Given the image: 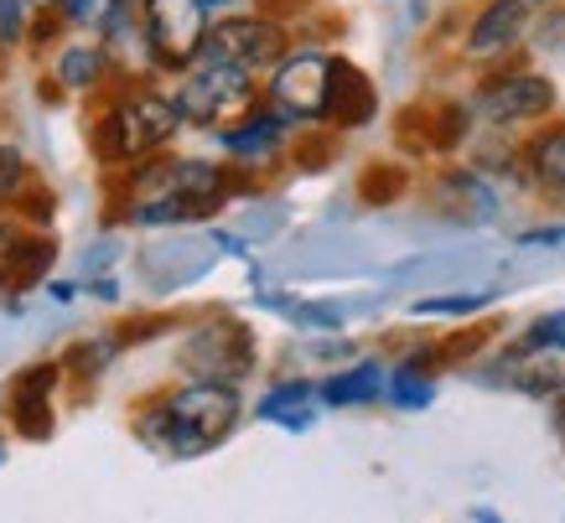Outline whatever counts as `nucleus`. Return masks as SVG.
Wrapping results in <instances>:
<instances>
[{
  "label": "nucleus",
  "mask_w": 565,
  "mask_h": 523,
  "mask_svg": "<svg viewBox=\"0 0 565 523\" xmlns=\"http://www.w3.org/2000/svg\"><path fill=\"white\" fill-rule=\"evenodd\" d=\"M57 363H32V369L17 373L11 384V420H17V436L26 440H47L52 436V388H57Z\"/></svg>",
  "instance_id": "nucleus-10"
},
{
  "label": "nucleus",
  "mask_w": 565,
  "mask_h": 523,
  "mask_svg": "<svg viewBox=\"0 0 565 523\" xmlns=\"http://www.w3.org/2000/svg\"><path fill=\"white\" fill-rule=\"evenodd\" d=\"M327 84H332V57L327 52H296L275 73V109L286 119H327Z\"/></svg>",
  "instance_id": "nucleus-8"
},
{
  "label": "nucleus",
  "mask_w": 565,
  "mask_h": 523,
  "mask_svg": "<svg viewBox=\"0 0 565 523\" xmlns=\"http://www.w3.org/2000/svg\"><path fill=\"white\" fill-rule=\"evenodd\" d=\"M146 42L167 68H188L192 57H203L207 0H146Z\"/></svg>",
  "instance_id": "nucleus-7"
},
{
  "label": "nucleus",
  "mask_w": 565,
  "mask_h": 523,
  "mask_svg": "<svg viewBox=\"0 0 565 523\" xmlns=\"http://www.w3.org/2000/svg\"><path fill=\"white\" fill-rule=\"evenodd\" d=\"M524 353H565V306L561 311H550V317H540L524 332V342H519Z\"/></svg>",
  "instance_id": "nucleus-20"
},
{
  "label": "nucleus",
  "mask_w": 565,
  "mask_h": 523,
  "mask_svg": "<svg viewBox=\"0 0 565 523\" xmlns=\"http://www.w3.org/2000/svg\"><path fill=\"white\" fill-rule=\"evenodd\" d=\"M493 301V290H467V296H436V301H415V317H472Z\"/></svg>",
  "instance_id": "nucleus-21"
},
{
  "label": "nucleus",
  "mask_w": 565,
  "mask_h": 523,
  "mask_svg": "<svg viewBox=\"0 0 565 523\" xmlns=\"http://www.w3.org/2000/svg\"><path fill=\"white\" fill-rule=\"evenodd\" d=\"M280 130H286V115L275 109V115H255L244 125H234V130H218V136L234 156H270L280 146Z\"/></svg>",
  "instance_id": "nucleus-16"
},
{
  "label": "nucleus",
  "mask_w": 565,
  "mask_h": 523,
  "mask_svg": "<svg viewBox=\"0 0 565 523\" xmlns=\"http://www.w3.org/2000/svg\"><path fill=\"white\" fill-rule=\"evenodd\" d=\"M530 171L545 192L565 198V130H545V136L534 140L530 146Z\"/></svg>",
  "instance_id": "nucleus-17"
},
{
  "label": "nucleus",
  "mask_w": 565,
  "mask_h": 523,
  "mask_svg": "<svg viewBox=\"0 0 565 523\" xmlns=\"http://www.w3.org/2000/svg\"><path fill=\"white\" fill-rule=\"evenodd\" d=\"M0 461H6V446H0Z\"/></svg>",
  "instance_id": "nucleus-30"
},
{
  "label": "nucleus",
  "mask_w": 565,
  "mask_h": 523,
  "mask_svg": "<svg viewBox=\"0 0 565 523\" xmlns=\"http://www.w3.org/2000/svg\"><path fill=\"white\" fill-rule=\"evenodd\" d=\"M255 369V338L239 321H213L182 342V373L188 378H213V384H239Z\"/></svg>",
  "instance_id": "nucleus-6"
},
{
  "label": "nucleus",
  "mask_w": 565,
  "mask_h": 523,
  "mask_svg": "<svg viewBox=\"0 0 565 523\" xmlns=\"http://www.w3.org/2000/svg\"><path fill=\"white\" fill-rule=\"evenodd\" d=\"M524 32H530V0H488L482 17L472 21V32H467V52L493 57V52L514 47Z\"/></svg>",
  "instance_id": "nucleus-11"
},
{
  "label": "nucleus",
  "mask_w": 565,
  "mask_h": 523,
  "mask_svg": "<svg viewBox=\"0 0 565 523\" xmlns=\"http://www.w3.org/2000/svg\"><path fill=\"white\" fill-rule=\"evenodd\" d=\"M21 26H26V0H0V36L17 42Z\"/></svg>",
  "instance_id": "nucleus-25"
},
{
  "label": "nucleus",
  "mask_w": 565,
  "mask_h": 523,
  "mask_svg": "<svg viewBox=\"0 0 565 523\" xmlns=\"http://www.w3.org/2000/svg\"><path fill=\"white\" fill-rule=\"evenodd\" d=\"M234 425H239V388L213 384V378H198V384L156 399L151 409H140V440L172 461L207 456L234 436Z\"/></svg>",
  "instance_id": "nucleus-1"
},
{
  "label": "nucleus",
  "mask_w": 565,
  "mask_h": 523,
  "mask_svg": "<svg viewBox=\"0 0 565 523\" xmlns=\"http://www.w3.org/2000/svg\"><path fill=\"white\" fill-rule=\"evenodd\" d=\"M177 125H182L177 99L156 94V88H130V94L99 119L94 146H99L104 161H140V156L161 151V146L177 136Z\"/></svg>",
  "instance_id": "nucleus-3"
},
{
  "label": "nucleus",
  "mask_w": 565,
  "mask_h": 523,
  "mask_svg": "<svg viewBox=\"0 0 565 523\" xmlns=\"http://www.w3.org/2000/svg\"><path fill=\"white\" fill-rule=\"evenodd\" d=\"M26 182H32V167H26V156H21L17 146H0V207L17 203L21 192H26Z\"/></svg>",
  "instance_id": "nucleus-22"
},
{
  "label": "nucleus",
  "mask_w": 565,
  "mask_h": 523,
  "mask_svg": "<svg viewBox=\"0 0 565 523\" xmlns=\"http://www.w3.org/2000/svg\"><path fill=\"white\" fill-rule=\"evenodd\" d=\"M327 119L332 125H369L374 119V88L353 63L332 57V84H327Z\"/></svg>",
  "instance_id": "nucleus-13"
},
{
  "label": "nucleus",
  "mask_w": 565,
  "mask_h": 523,
  "mask_svg": "<svg viewBox=\"0 0 565 523\" xmlns=\"http://www.w3.org/2000/svg\"><path fill=\"white\" fill-rule=\"evenodd\" d=\"M555 430H561V440H565V399L555 405Z\"/></svg>",
  "instance_id": "nucleus-29"
},
{
  "label": "nucleus",
  "mask_w": 565,
  "mask_h": 523,
  "mask_svg": "<svg viewBox=\"0 0 565 523\" xmlns=\"http://www.w3.org/2000/svg\"><path fill=\"white\" fill-rule=\"evenodd\" d=\"M399 192H405V171L369 167V177H363V203H384V198H399Z\"/></svg>",
  "instance_id": "nucleus-23"
},
{
  "label": "nucleus",
  "mask_w": 565,
  "mask_h": 523,
  "mask_svg": "<svg viewBox=\"0 0 565 523\" xmlns=\"http://www.w3.org/2000/svg\"><path fill=\"white\" fill-rule=\"evenodd\" d=\"M540 42H565V21H550V26H540Z\"/></svg>",
  "instance_id": "nucleus-28"
},
{
  "label": "nucleus",
  "mask_w": 565,
  "mask_h": 523,
  "mask_svg": "<svg viewBox=\"0 0 565 523\" xmlns=\"http://www.w3.org/2000/svg\"><path fill=\"white\" fill-rule=\"evenodd\" d=\"M47 265H52V244L26 238L17 223H0V290L32 286Z\"/></svg>",
  "instance_id": "nucleus-12"
},
{
  "label": "nucleus",
  "mask_w": 565,
  "mask_h": 523,
  "mask_svg": "<svg viewBox=\"0 0 565 523\" xmlns=\"http://www.w3.org/2000/svg\"><path fill=\"white\" fill-rule=\"evenodd\" d=\"M524 394H565V373L561 369H534V373H524Z\"/></svg>",
  "instance_id": "nucleus-24"
},
{
  "label": "nucleus",
  "mask_w": 565,
  "mask_h": 523,
  "mask_svg": "<svg viewBox=\"0 0 565 523\" xmlns=\"http://www.w3.org/2000/svg\"><path fill=\"white\" fill-rule=\"evenodd\" d=\"M530 6H545V0H530Z\"/></svg>",
  "instance_id": "nucleus-32"
},
{
  "label": "nucleus",
  "mask_w": 565,
  "mask_h": 523,
  "mask_svg": "<svg viewBox=\"0 0 565 523\" xmlns=\"http://www.w3.org/2000/svg\"><path fill=\"white\" fill-rule=\"evenodd\" d=\"M57 78L63 88H94L104 78V47H68L57 57Z\"/></svg>",
  "instance_id": "nucleus-19"
},
{
  "label": "nucleus",
  "mask_w": 565,
  "mask_h": 523,
  "mask_svg": "<svg viewBox=\"0 0 565 523\" xmlns=\"http://www.w3.org/2000/svg\"><path fill=\"white\" fill-rule=\"evenodd\" d=\"M223 203V171L207 161H161L136 177V223H182L203 218Z\"/></svg>",
  "instance_id": "nucleus-2"
},
{
  "label": "nucleus",
  "mask_w": 565,
  "mask_h": 523,
  "mask_svg": "<svg viewBox=\"0 0 565 523\" xmlns=\"http://www.w3.org/2000/svg\"><path fill=\"white\" fill-rule=\"evenodd\" d=\"M379 394H390V373L379 369V363H353V369L332 373L322 384V405L353 409V405H374Z\"/></svg>",
  "instance_id": "nucleus-14"
},
{
  "label": "nucleus",
  "mask_w": 565,
  "mask_h": 523,
  "mask_svg": "<svg viewBox=\"0 0 565 523\" xmlns=\"http://www.w3.org/2000/svg\"><path fill=\"white\" fill-rule=\"evenodd\" d=\"M482 115L493 125H524V119H545L555 109V84L540 73H514L482 88Z\"/></svg>",
  "instance_id": "nucleus-9"
},
{
  "label": "nucleus",
  "mask_w": 565,
  "mask_h": 523,
  "mask_svg": "<svg viewBox=\"0 0 565 523\" xmlns=\"http://www.w3.org/2000/svg\"><path fill=\"white\" fill-rule=\"evenodd\" d=\"M249 78L255 73L234 68V63H218V57H203V68L192 73V78H182V88H177V115H182V125H228L234 115H244L249 104H255V88H249Z\"/></svg>",
  "instance_id": "nucleus-4"
},
{
  "label": "nucleus",
  "mask_w": 565,
  "mask_h": 523,
  "mask_svg": "<svg viewBox=\"0 0 565 523\" xmlns=\"http://www.w3.org/2000/svg\"><path fill=\"white\" fill-rule=\"evenodd\" d=\"M322 388L311 384H275L265 399H259V420L270 425H286V430H311V420H317V399Z\"/></svg>",
  "instance_id": "nucleus-15"
},
{
  "label": "nucleus",
  "mask_w": 565,
  "mask_h": 523,
  "mask_svg": "<svg viewBox=\"0 0 565 523\" xmlns=\"http://www.w3.org/2000/svg\"><path fill=\"white\" fill-rule=\"evenodd\" d=\"M430 399H436V384L426 378L420 357H411V363H399V369L390 373V405H399V409H426Z\"/></svg>",
  "instance_id": "nucleus-18"
},
{
  "label": "nucleus",
  "mask_w": 565,
  "mask_h": 523,
  "mask_svg": "<svg viewBox=\"0 0 565 523\" xmlns=\"http://www.w3.org/2000/svg\"><path fill=\"white\" fill-rule=\"evenodd\" d=\"M286 32L265 17H228L218 26H207V42H203V57H218V63H234L244 73H265V68H280L286 63Z\"/></svg>",
  "instance_id": "nucleus-5"
},
{
  "label": "nucleus",
  "mask_w": 565,
  "mask_h": 523,
  "mask_svg": "<svg viewBox=\"0 0 565 523\" xmlns=\"http://www.w3.org/2000/svg\"><path fill=\"white\" fill-rule=\"evenodd\" d=\"M519 244H524V249H540V244H545V249H561V244H565V223H555V228H530Z\"/></svg>",
  "instance_id": "nucleus-26"
},
{
  "label": "nucleus",
  "mask_w": 565,
  "mask_h": 523,
  "mask_svg": "<svg viewBox=\"0 0 565 523\" xmlns=\"http://www.w3.org/2000/svg\"><path fill=\"white\" fill-rule=\"evenodd\" d=\"M207 6H223V0H207Z\"/></svg>",
  "instance_id": "nucleus-31"
},
{
  "label": "nucleus",
  "mask_w": 565,
  "mask_h": 523,
  "mask_svg": "<svg viewBox=\"0 0 565 523\" xmlns=\"http://www.w3.org/2000/svg\"><path fill=\"white\" fill-rule=\"evenodd\" d=\"M99 6H104V0H68V17L73 21H88V17H99Z\"/></svg>",
  "instance_id": "nucleus-27"
}]
</instances>
